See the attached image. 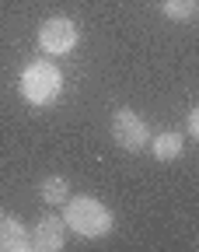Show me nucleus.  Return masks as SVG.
Instances as JSON below:
<instances>
[{
	"mask_svg": "<svg viewBox=\"0 0 199 252\" xmlns=\"http://www.w3.org/2000/svg\"><path fill=\"white\" fill-rule=\"evenodd\" d=\"M63 220H66V228L77 231L81 238H105L115 228L112 210L102 200H94V196H66Z\"/></svg>",
	"mask_w": 199,
	"mask_h": 252,
	"instance_id": "nucleus-1",
	"label": "nucleus"
},
{
	"mask_svg": "<svg viewBox=\"0 0 199 252\" xmlns=\"http://www.w3.org/2000/svg\"><path fill=\"white\" fill-rule=\"evenodd\" d=\"M18 88H21V98L28 105L42 109V105H53L63 94V74H59V67H53L49 60H35V63H28V67L21 70Z\"/></svg>",
	"mask_w": 199,
	"mask_h": 252,
	"instance_id": "nucleus-2",
	"label": "nucleus"
},
{
	"mask_svg": "<svg viewBox=\"0 0 199 252\" xmlns=\"http://www.w3.org/2000/svg\"><path fill=\"white\" fill-rule=\"evenodd\" d=\"M77 39H81L77 25H74L70 18H63V14L46 18L42 28H39V49H42L46 56H66V53H74Z\"/></svg>",
	"mask_w": 199,
	"mask_h": 252,
	"instance_id": "nucleus-3",
	"label": "nucleus"
},
{
	"mask_svg": "<svg viewBox=\"0 0 199 252\" xmlns=\"http://www.w3.org/2000/svg\"><path fill=\"white\" fill-rule=\"evenodd\" d=\"M112 140H115L122 151H143V147L150 144V126L143 123L140 112L115 109V116H112Z\"/></svg>",
	"mask_w": 199,
	"mask_h": 252,
	"instance_id": "nucleus-4",
	"label": "nucleus"
},
{
	"mask_svg": "<svg viewBox=\"0 0 199 252\" xmlns=\"http://www.w3.org/2000/svg\"><path fill=\"white\" fill-rule=\"evenodd\" d=\"M66 245V220L63 217H42L35 228H31V249L35 252H59Z\"/></svg>",
	"mask_w": 199,
	"mask_h": 252,
	"instance_id": "nucleus-5",
	"label": "nucleus"
},
{
	"mask_svg": "<svg viewBox=\"0 0 199 252\" xmlns=\"http://www.w3.org/2000/svg\"><path fill=\"white\" fill-rule=\"evenodd\" d=\"M28 249H31V231L14 214H0V252H28Z\"/></svg>",
	"mask_w": 199,
	"mask_h": 252,
	"instance_id": "nucleus-6",
	"label": "nucleus"
},
{
	"mask_svg": "<svg viewBox=\"0 0 199 252\" xmlns=\"http://www.w3.org/2000/svg\"><path fill=\"white\" fill-rule=\"evenodd\" d=\"M150 151H154L157 161H175V158L182 154V133H175V130L157 133V137L150 140Z\"/></svg>",
	"mask_w": 199,
	"mask_h": 252,
	"instance_id": "nucleus-7",
	"label": "nucleus"
},
{
	"mask_svg": "<svg viewBox=\"0 0 199 252\" xmlns=\"http://www.w3.org/2000/svg\"><path fill=\"white\" fill-rule=\"evenodd\" d=\"M39 196H42V203L59 207V203H66V196H70V186H66L63 175H46L39 182Z\"/></svg>",
	"mask_w": 199,
	"mask_h": 252,
	"instance_id": "nucleus-8",
	"label": "nucleus"
},
{
	"mask_svg": "<svg viewBox=\"0 0 199 252\" xmlns=\"http://www.w3.org/2000/svg\"><path fill=\"white\" fill-rule=\"evenodd\" d=\"M196 7H199V0H164V4H161L164 18H171V21H178V25L192 21V18H196Z\"/></svg>",
	"mask_w": 199,
	"mask_h": 252,
	"instance_id": "nucleus-9",
	"label": "nucleus"
},
{
	"mask_svg": "<svg viewBox=\"0 0 199 252\" xmlns=\"http://www.w3.org/2000/svg\"><path fill=\"white\" fill-rule=\"evenodd\" d=\"M189 133H192V137L199 140V105H196V109L189 112Z\"/></svg>",
	"mask_w": 199,
	"mask_h": 252,
	"instance_id": "nucleus-10",
	"label": "nucleus"
}]
</instances>
